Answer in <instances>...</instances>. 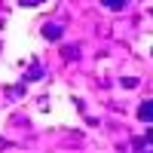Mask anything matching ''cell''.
Listing matches in <instances>:
<instances>
[{"label": "cell", "mask_w": 153, "mask_h": 153, "mask_svg": "<svg viewBox=\"0 0 153 153\" xmlns=\"http://www.w3.org/2000/svg\"><path fill=\"white\" fill-rule=\"evenodd\" d=\"M138 117H141V120H153V101H144V104H141V110H138Z\"/></svg>", "instance_id": "cell-1"}, {"label": "cell", "mask_w": 153, "mask_h": 153, "mask_svg": "<svg viewBox=\"0 0 153 153\" xmlns=\"http://www.w3.org/2000/svg\"><path fill=\"white\" fill-rule=\"evenodd\" d=\"M46 37H49V40H58V37H61V31L55 28V25H46Z\"/></svg>", "instance_id": "cell-2"}, {"label": "cell", "mask_w": 153, "mask_h": 153, "mask_svg": "<svg viewBox=\"0 0 153 153\" xmlns=\"http://www.w3.org/2000/svg\"><path fill=\"white\" fill-rule=\"evenodd\" d=\"M104 3H107V6H113V9H120V6L126 3V0H104Z\"/></svg>", "instance_id": "cell-3"}, {"label": "cell", "mask_w": 153, "mask_h": 153, "mask_svg": "<svg viewBox=\"0 0 153 153\" xmlns=\"http://www.w3.org/2000/svg\"><path fill=\"white\" fill-rule=\"evenodd\" d=\"M22 6H34V0H22Z\"/></svg>", "instance_id": "cell-4"}]
</instances>
